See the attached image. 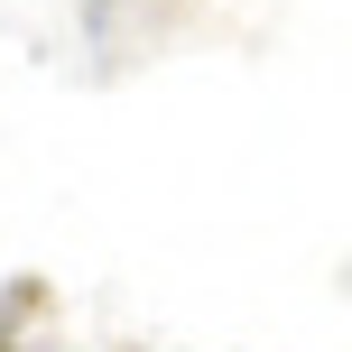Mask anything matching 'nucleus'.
Returning a JSON list of instances; mask_svg holds the SVG:
<instances>
[{
  "mask_svg": "<svg viewBox=\"0 0 352 352\" xmlns=\"http://www.w3.org/2000/svg\"><path fill=\"white\" fill-rule=\"evenodd\" d=\"M0 352H19V343H0Z\"/></svg>",
  "mask_w": 352,
  "mask_h": 352,
  "instance_id": "nucleus-1",
  "label": "nucleus"
}]
</instances>
